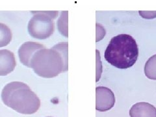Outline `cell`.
Masks as SVG:
<instances>
[{
	"instance_id": "6da1fadb",
	"label": "cell",
	"mask_w": 156,
	"mask_h": 117,
	"mask_svg": "<svg viewBox=\"0 0 156 117\" xmlns=\"http://www.w3.org/2000/svg\"><path fill=\"white\" fill-rule=\"evenodd\" d=\"M1 97L5 105L23 115L35 113L41 107L38 96L27 84L20 81L7 84L3 87Z\"/></svg>"
},
{
	"instance_id": "7a4b0ae2",
	"label": "cell",
	"mask_w": 156,
	"mask_h": 117,
	"mask_svg": "<svg viewBox=\"0 0 156 117\" xmlns=\"http://www.w3.org/2000/svg\"><path fill=\"white\" fill-rule=\"evenodd\" d=\"M139 57V48L135 39L128 34H120L111 38L105 50V59L119 69L133 66Z\"/></svg>"
},
{
	"instance_id": "3957f363",
	"label": "cell",
	"mask_w": 156,
	"mask_h": 117,
	"mask_svg": "<svg viewBox=\"0 0 156 117\" xmlns=\"http://www.w3.org/2000/svg\"><path fill=\"white\" fill-rule=\"evenodd\" d=\"M68 64L54 48H42L35 52L30 61V68L44 78H52L68 70Z\"/></svg>"
},
{
	"instance_id": "277c9868",
	"label": "cell",
	"mask_w": 156,
	"mask_h": 117,
	"mask_svg": "<svg viewBox=\"0 0 156 117\" xmlns=\"http://www.w3.org/2000/svg\"><path fill=\"white\" fill-rule=\"evenodd\" d=\"M58 11H31L34 16L27 26L29 34L33 38L44 40L50 37L55 30L53 19L56 18Z\"/></svg>"
},
{
	"instance_id": "5b68a950",
	"label": "cell",
	"mask_w": 156,
	"mask_h": 117,
	"mask_svg": "<svg viewBox=\"0 0 156 117\" xmlns=\"http://www.w3.org/2000/svg\"><path fill=\"white\" fill-rule=\"evenodd\" d=\"M114 92L106 87L96 88V109L100 112L109 111L115 104Z\"/></svg>"
},
{
	"instance_id": "8992f818",
	"label": "cell",
	"mask_w": 156,
	"mask_h": 117,
	"mask_svg": "<svg viewBox=\"0 0 156 117\" xmlns=\"http://www.w3.org/2000/svg\"><path fill=\"white\" fill-rule=\"evenodd\" d=\"M44 48V46L38 42L32 41L24 42L18 50L20 61L24 66L30 68V61L33 55L38 50Z\"/></svg>"
},
{
	"instance_id": "52a82bcc",
	"label": "cell",
	"mask_w": 156,
	"mask_h": 117,
	"mask_svg": "<svg viewBox=\"0 0 156 117\" xmlns=\"http://www.w3.org/2000/svg\"><path fill=\"white\" fill-rule=\"evenodd\" d=\"M16 66L14 53L9 50H0V76H5L11 73Z\"/></svg>"
},
{
	"instance_id": "ba28073f",
	"label": "cell",
	"mask_w": 156,
	"mask_h": 117,
	"mask_svg": "<svg viewBox=\"0 0 156 117\" xmlns=\"http://www.w3.org/2000/svg\"><path fill=\"white\" fill-rule=\"evenodd\" d=\"M130 117H156V107L148 102H138L130 108Z\"/></svg>"
},
{
	"instance_id": "9c48e42d",
	"label": "cell",
	"mask_w": 156,
	"mask_h": 117,
	"mask_svg": "<svg viewBox=\"0 0 156 117\" xmlns=\"http://www.w3.org/2000/svg\"><path fill=\"white\" fill-rule=\"evenodd\" d=\"M144 72L148 79L156 80V54L150 57L146 62Z\"/></svg>"
},
{
	"instance_id": "30bf717a",
	"label": "cell",
	"mask_w": 156,
	"mask_h": 117,
	"mask_svg": "<svg viewBox=\"0 0 156 117\" xmlns=\"http://www.w3.org/2000/svg\"><path fill=\"white\" fill-rule=\"evenodd\" d=\"M12 40V31L7 25L0 23V48L7 46Z\"/></svg>"
},
{
	"instance_id": "8fae6325",
	"label": "cell",
	"mask_w": 156,
	"mask_h": 117,
	"mask_svg": "<svg viewBox=\"0 0 156 117\" xmlns=\"http://www.w3.org/2000/svg\"><path fill=\"white\" fill-rule=\"evenodd\" d=\"M68 11H62L60 17L58 18L57 26L61 35L65 37H68Z\"/></svg>"
},
{
	"instance_id": "7c38bea8",
	"label": "cell",
	"mask_w": 156,
	"mask_h": 117,
	"mask_svg": "<svg viewBox=\"0 0 156 117\" xmlns=\"http://www.w3.org/2000/svg\"><path fill=\"white\" fill-rule=\"evenodd\" d=\"M96 82L98 81L100 79L101 74L102 72V65L100 59V54L99 51L96 50Z\"/></svg>"
},
{
	"instance_id": "4fadbf2b",
	"label": "cell",
	"mask_w": 156,
	"mask_h": 117,
	"mask_svg": "<svg viewBox=\"0 0 156 117\" xmlns=\"http://www.w3.org/2000/svg\"><path fill=\"white\" fill-rule=\"evenodd\" d=\"M105 35V30L101 24L96 23V42L103 39Z\"/></svg>"
},
{
	"instance_id": "5bb4252c",
	"label": "cell",
	"mask_w": 156,
	"mask_h": 117,
	"mask_svg": "<svg viewBox=\"0 0 156 117\" xmlns=\"http://www.w3.org/2000/svg\"><path fill=\"white\" fill-rule=\"evenodd\" d=\"M139 15L143 18L152 19L156 18V11H139Z\"/></svg>"
},
{
	"instance_id": "9a60e30c",
	"label": "cell",
	"mask_w": 156,
	"mask_h": 117,
	"mask_svg": "<svg viewBox=\"0 0 156 117\" xmlns=\"http://www.w3.org/2000/svg\"><path fill=\"white\" fill-rule=\"evenodd\" d=\"M46 117H53V116H46Z\"/></svg>"
}]
</instances>
